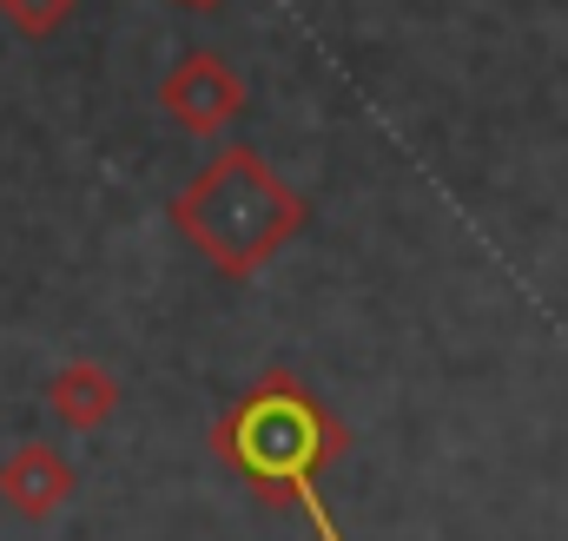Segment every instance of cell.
I'll return each mask as SVG.
<instances>
[{"mask_svg": "<svg viewBox=\"0 0 568 541\" xmlns=\"http://www.w3.org/2000/svg\"><path fill=\"white\" fill-rule=\"evenodd\" d=\"M344 449H351V429L291 370H265L239 404L212 422V456L232 476H245L258 496L297 509L317 541H344V529L324 509V469H337Z\"/></svg>", "mask_w": 568, "mask_h": 541, "instance_id": "cell-1", "label": "cell"}, {"mask_svg": "<svg viewBox=\"0 0 568 541\" xmlns=\"http://www.w3.org/2000/svg\"><path fill=\"white\" fill-rule=\"evenodd\" d=\"M172 225L219 277H258L311 225V205L272 172V159H258V145H225L172 198Z\"/></svg>", "mask_w": 568, "mask_h": 541, "instance_id": "cell-2", "label": "cell"}, {"mask_svg": "<svg viewBox=\"0 0 568 541\" xmlns=\"http://www.w3.org/2000/svg\"><path fill=\"white\" fill-rule=\"evenodd\" d=\"M159 106H165L185 133L212 139V133H225V126L245 113V73H239L225 53L192 47V53L159 80Z\"/></svg>", "mask_w": 568, "mask_h": 541, "instance_id": "cell-3", "label": "cell"}, {"mask_svg": "<svg viewBox=\"0 0 568 541\" xmlns=\"http://www.w3.org/2000/svg\"><path fill=\"white\" fill-rule=\"evenodd\" d=\"M80 496V469L53 449V442H20L13 456H0V502L20 522H47Z\"/></svg>", "mask_w": 568, "mask_h": 541, "instance_id": "cell-4", "label": "cell"}, {"mask_svg": "<svg viewBox=\"0 0 568 541\" xmlns=\"http://www.w3.org/2000/svg\"><path fill=\"white\" fill-rule=\"evenodd\" d=\"M120 404H126L120 377H113V370H100L93 357H73V364H60V370L47 377V409H53V422H60V429L93 436V429H106V422L120 416Z\"/></svg>", "mask_w": 568, "mask_h": 541, "instance_id": "cell-5", "label": "cell"}, {"mask_svg": "<svg viewBox=\"0 0 568 541\" xmlns=\"http://www.w3.org/2000/svg\"><path fill=\"white\" fill-rule=\"evenodd\" d=\"M73 13H80V0H0V20L20 40H53Z\"/></svg>", "mask_w": 568, "mask_h": 541, "instance_id": "cell-6", "label": "cell"}, {"mask_svg": "<svg viewBox=\"0 0 568 541\" xmlns=\"http://www.w3.org/2000/svg\"><path fill=\"white\" fill-rule=\"evenodd\" d=\"M172 7H192V13H212V7H225V0H172Z\"/></svg>", "mask_w": 568, "mask_h": 541, "instance_id": "cell-7", "label": "cell"}]
</instances>
